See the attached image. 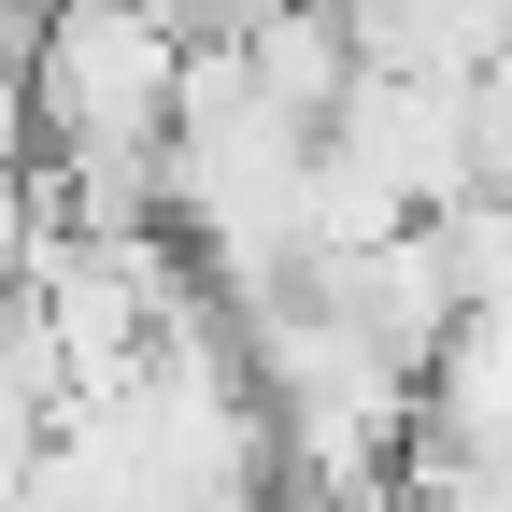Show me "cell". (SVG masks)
Returning a JSON list of instances; mask_svg holds the SVG:
<instances>
[{
  "instance_id": "6da1fadb",
  "label": "cell",
  "mask_w": 512,
  "mask_h": 512,
  "mask_svg": "<svg viewBox=\"0 0 512 512\" xmlns=\"http://www.w3.org/2000/svg\"><path fill=\"white\" fill-rule=\"evenodd\" d=\"M171 57H185V43L100 15V0H57L43 43L15 57V86H29V143H43V157H57V143H157V114H171Z\"/></svg>"
},
{
  "instance_id": "7a4b0ae2",
  "label": "cell",
  "mask_w": 512,
  "mask_h": 512,
  "mask_svg": "<svg viewBox=\"0 0 512 512\" xmlns=\"http://www.w3.org/2000/svg\"><path fill=\"white\" fill-rule=\"evenodd\" d=\"M328 143H356L384 185L413 200V228L441 200H470V143H456V86H427V72H356L342 114H328Z\"/></svg>"
},
{
  "instance_id": "3957f363",
  "label": "cell",
  "mask_w": 512,
  "mask_h": 512,
  "mask_svg": "<svg viewBox=\"0 0 512 512\" xmlns=\"http://www.w3.org/2000/svg\"><path fill=\"white\" fill-rule=\"evenodd\" d=\"M427 256H441V299H456V313H512V214L498 200H441L427 214Z\"/></svg>"
},
{
  "instance_id": "277c9868",
  "label": "cell",
  "mask_w": 512,
  "mask_h": 512,
  "mask_svg": "<svg viewBox=\"0 0 512 512\" xmlns=\"http://www.w3.org/2000/svg\"><path fill=\"white\" fill-rule=\"evenodd\" d=\"M456 143H470V200L512 214V43L484 57V72H456Z\"/></svg>"
},
{
  "instance_id": "5b68a950",
  "label": "cell",
  "mask_w": 512,
  "mask_h": 512,
  "mask_svg": "<svg viewBox=\"0 0 512 512\" xmlns=\"http://www.w3.org/2000/svg\"><path fill=\"white\" fill-rule=\"evenodd\" d=\"M29 242H43V200H29V171H15V185H0V285L29 271Z\"/></svg>"
},
{
  "instance_id": "8992f818",
  "label": "cell",
  "mask_w": 512,
  "mask_h": 512,
  "mask_svg": "<svg viewBox=\"0 0 512 512\" xmlns=\"http://www.w3.org/2000/svg\"><path fill=\"white\" fill-rule=\"evenodd\" d=\"M43 143H29V86H15V57H0V185H15Z\"/></svg>"
}]
</instances>
